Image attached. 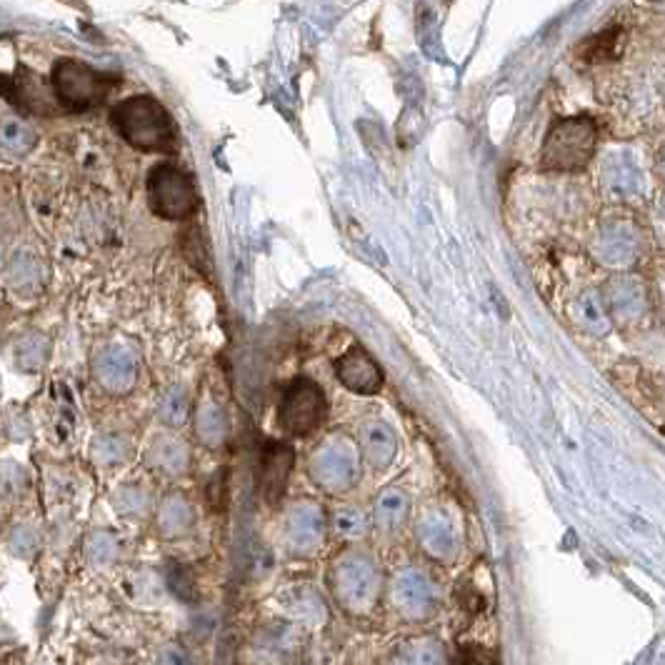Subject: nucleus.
Listing matches in <instances>:
<instances>
[{
  "instance_id": "nucleus-8",
  "label": "nucleus",
  "mask_w": 665,
  "mask_h": 665,
  "mask_svg": "<svg viewBox=\"0 0 665 665\" xmlns=\"http://www.w3.org/2000/svg\"><path fill=\"white\" fill-rule=\"evenodd\" d=\"M355 450L348 438L343 435H333V438L323 440L315 448L313 458H310V470H313L315 480L323 485H348L353 483L355 475Z\"/></svg>"
},
{
  "instance_id": "nucleus-19",
  "label": "nucleus",
  "mask_w": 665,
  "mask_h": 665,
  "mask_svg": "<svg viewBox=\"0 0 665 665\" xmlns=\"http://www.w3.org/2000/svg\"><path fill=\"white\" fill-rule=\"evenodd\" d=\"M188 410H190V403H188V395H185V390L173 388L165 393L163 400H160L158 415L165 425H170V428H180V425L188 420Z\"/></svg>"
},
{
  "instance_id": "nucleus-23",
  "label": "nucleus",
  "mask_w": 665,
  "mask_h": 665,
  "mask_svg": "<svg viewBox=\"0 0 665 665\" xmlns=\"http://www.w3.org/2000/svg\"><path fill=\"white\" fill-rule=\"evenodd\" d=\"M458 665H498V658H495L493 650L483 648L478 643H468L460 648Z\"/></svg>"
},
{
  "instance_id": "nucleus-25",
  "label": "nucleus",
  "mask_w": 665,
  "mask_h": 665,
  "mask_svg": "<svg viewBox=\"0 0 665 665\" xmlns=\"http://www.w3.org/2000/svg\"><path fill=\"white\" fill-rule=\"evenodd\" d=\"M108 548H110L108 535H95V538L90 540V555H93L95 560L105 558V553H108Z\"/></svg>"
},
{
  "instance_id": "nucleus-26",
  "label": "nucleus",
  "mask_w": 665,
  "mask_h": 665,
  "mask_svg": "<svg viewBox=\"0 0 665 665\" xmlns=\"http://www.w3.org/2000/svg\"><path fill=\"white\" fill-rule=\"evenodd\" d=\"M3 255H5V248H3V243H0V265H3Z\"/></svg>"
},
{
  "instance_id": "nucleus-13",
  "label": "nucleus",
  "mask_w": 665,
  "mask_h": 665,
  "mask_svg": "<svg viewBox=\"0 0 665 665\" xmlns=\"http://www.w3.org/2000/svg\"><path fill=\"white\" fill-rule=\"evenodd\" d=\"M360 445L365 458L378 468H385L395 455V435L383 420H370L360 428Z\"/></svg>"
},
{
  "instance_id": "nucleus-15",
  "label": "nucleus",
  "mask_w": 665,
  "mask_h": 665,
  "mask_svg": "<svg viewBox=\"0 0 665 665\" xmlns=\"http://www.w3.org/2000/svg\"><path fill=\"white\" fill-rule=\"evenodd\" d=\"M573 313L575 320L580 323V328L588 330L590 335L603 338V335L610 330V318L608 310H605L603 295L595 293V290H585V293L578 295V300H575L573 305Z\"/></svg>"
},
{
  "instance_id": "nucleus-1",
  "label": "nucleus",
  "mask_w": 665,
  "mask_h": 665,
  "mask_svg": "<svg viewBox=\"0 0 665 665\" xmlns=\"http://www.w3.org/2000/svg\"><path fill=\"white\" fill-rule=\"evenodd\" d=\"M115 130L125 143L145 153H170L175 150V128L170 113L150 95H133L110 113Z\"/></svg>"
},
{
  "instance_id": "nucleus-12",
  "label": "nucleus",
  "mask_w": 665,
  "mask_h": 665,
  "mask_svg": "<svg viewBox=\"0 0 665 665\" xmlns=\"http://www.w3.org/2000/svg\"><path fill=\"white\" fill-rule=\"evenodd\" d=\"M643 185V173L630 155H613L603 165V188L613 200L640 198Z\"/></svg>"
},
{
  "instance_id": "nucleus-17",
  "label": "nucleus",
  "mask_w": 665,
  "mask_h": 665,
  "mask_svg": "<svg viewBox=\"0 0 665 665\" xmlns=\"http://www.w3.org/2000/svg\"><path fill=\"white\" fill-rule=\"evenodd\" d=\"M225 430H228V423H225L223 410L213 403L200 405L198 418H195V433H198V438L203 440L205 445H218L223 443Z\"/></svg>"
},
{
  "instance_id": "nucleus-24",
  "label": "nucleus",
  "mask_w": 665,
  "mask_h": 665,
  "mask_svg": "<svg viewBox=\"0 0 665 665\" xmlns=\"http://www.w3.org/2000/svg\"><path fill=\"white\" fill-rule=\"evenodd\" d=\"M118 508L125 513L133 508H145V495L138 488H123L118 493Z\"/></svg>"
},
{
  "instance_id": "nucleus-20",
  "label": "nucleus",
  "mask_w": 665,
  "mask_h": 665,
  "mask_svg": "<svg viewBox=\"0 0 665 665\" xmlns=\"http://www.w3.org/2000/svg\"><path fill=\"white\" fill-rule=\"evenodd\" d=\"M45 350H48V340H45L43 333L25 335V338L18 343V350H15L18 368L38 370L45 360Z\"/></svg>"
},
{
  "instance_id": "nucleus-22",
  "label": "nucleus",
  "mask_w": 665,
  "mask_h": 665,
  "mask_svg": "<svg viewBox=\"0 0 665 665\" xmlns=\"http://www.w3.org/2000/svg\"><path fill=\"white\" fill-rule=\"evenodd\" d=\"M618 30H605V33L595 35L588 43V60H605L615 53L618 45Z\"/></svg>"
},
{
  "instance_id": "nucleus-10",
  "label": "nucleus",
  "mask_w": 665,
  "mask_h": 665,
  "mask_svg": "<svg viewBox=\"0 0 665 665\" xmlns=\"http://www.w3.org/2000/svg\"><path fill=\"white\" fill-rule=\"evenodd\" d=\"M335 375L348 390L360 395H370L383 385V373L378 363L363 348H350L348 353L335 360Z\"/></svg>"
},
{
  "instance_id": "nucleus-7",
  "label": "nucleus",
  "mask_w": 665,
  "mask_h": 665,
  "mask_svg": "<svg viewBox=\"0 0 665 665\" xmlns=\"http://www.w3.org/2000/svg\"><path fill=\"white\" fill-rule=\"evenodd\" d=\"M603 303L605 310H608L610 323H613V320H618V323L623 325L638 323L650 310V293L640 278L618 275V278H613L605 285Z\"/></svg>"
},
{
  "instance_id": "nucleus-3",
  "label": "nucleus",
  "mask_w": 665,
  "mask_h": 665,
  "mask_svg": "<svg viewBox=\"0 0 665 665\" xmlns=\"http://www.w3.org/2000/svg\"><path fill=\"white\" fill-rule=\"evenodd\" d=\"M50 80H53V93L55 98L60 100V105H63L65 110H75V113L90 110L103 103L115 85V78L98 73V70H93L90 65L73 58L58 60V63L53 65Z\"/></svg>"
},
{
  "instance_id": "nucleus-21",
  "label": "nucleus",
  "mask_w": 665,
  "mask_h": 665,
  "mask_svg": "<svg viewBox=\"0 0 665 665\" xmlns=\"http://www.w3.org/2000/svg\"><path fill=\"white\" fill-rule=\"evenodd\" d=\"M128 453L130 443L123 435H100L93 443V458L98 460V463H120V460L128 458Z\"/></svg>"
},
{
  "instance_id": "nucleus-16",
  "label": "nucleus",
  "mask_w": 665,
  "mask_h": 665,
  "mask_svg": "<svg viewBox=\"0 0 665 665\" xmlns=\"http://www.w3.org/2000/svg\"><path fill=\"white\" fill-rule=\"evenodd\" d=\"M8 283L15 290H35L43 283V265L33 253H18L8 265Z\"/></svg>"
},
{
  "instance_id": "nucleus-2",
  "label": "nucleus",
  "mask_w": 665,
  "mask_h": 665,
  "mask_svg": "<svg viewBox=\"0 0 665 665\" xmlns=\"http://www.w3.org/2000/svg\"><path fill=\"white\" fill-rule=\"evenodd\" d=\"M598 128L588 115L563 118L548 130L543 143V168L573 173L585 168L593 158Z\"/></svg>"
},
{
  "instance_id": "nucleus-6",
  "label": "nucleus",
  "mask_w": 665,
  "mask_h": 665,
  "mask_svg": "<svg viewBox=\"0 0 665 665\" xmlns=\"http://www.w3.org/2000/svg\"><path fill=\"white\" fill-rule=\"evenodd\" d=\"M593 255L598 263L625 268L640 255V233L630 220L608 218L600 223L593 238Z\"/></svg>"
},
{
  "instance_id": "nucleus-11",
  "label": "nucleus",
  "mask_w": 665,
  "mask_h": 665,
  "mask_svg": "<svg viewBox=\"0 0 665 665\" xmlns=\"http://www.w3.org/2000/svg\"><path fill=\"white\" fill-rule=\"evenodd\" d=\"M290 470H293V450L285 443H270L265 445L263 460H260V493H263L265 503L275 505L283 498L285 488H288Z\"/></svg>"
},
{
  "instance_id": "nucleus-4",
  "label": "nucleus",
  "mask_w": 665,
  "mask_h": 665,
  "mask_svg": "<svg viewBox=\"0 0 665 665\" xmlns=\"http://www.w3.org/2000/svg\"><path fill=\"white\" fill-rule=\"evenodd\" d=\"M148 203L155 215L165 220H183L198 205L188 175L175 165L160 163L148 175Z\"/></svg>"
},
{
  "instance_id": "nucleus-18",
  "label": "nucleus",
  "mask_w": 665,
  "mask_h": 665,
  "mask_svg": "<svg viewBox=\"0 0 665 665\" xmlns=\"http://www.w3.org/2000/svg\"><path fill=\"white\" fill-rule=\"evenodd\" d=\"M0 143L13 153H28L35 145V133L23 123V120L8 118L0 125Z\"/></svg>"
},
{
  "instance_id": "nucleus-14",
  "label": "nucleus",
  "mask_w": 665,
  "mask_h": 665,
  "mask_svg": "<svg viewBox=\"0 0 665 665\" xmlns=\"http://www.w3.org/2000/svg\"><path fill=\"white\" fill-rule=\"evenodd\" d=\"M148 463L163 473H183L188 465V445L173 435H158L148 448Z\"/></svg>"
},
{
  "instance_id": "nucleus-5",
  "label": "nucleus",
  "mask_w": 665,
  "mask_h": 665,
  "mask_svg": "<svg viewBox=\"0 0 665 665\" xmlns=\"http://www.w3.org/2000/svg\"><path fill=\"white\" fill-rule=\"evenodd\" d=\"M278 415L280 425H283L288 435H295V438L310 435L313 430L320 428V423L328 415V403H325L323 390L308 378L293 380V385L285 390Z\"/></svg>"
},
{
  "instance_id": "nucleus-9",
  "label": "nucleus",
  "mask_w": 665,
  "mask_h": 665,
  "mask_svg": "<svg viewBox=\"0 0 665 665\" xmlns=\"http://www.w3.org/2000/svg\"><path fill=\"white\" fill-rule=\"evenodd\" d=\"M93 375L103 390L113 395H123L128 393L130 388L135 385V375H138V368H135V358L120 345H105L93 360Z\"/></svg>"
}]
</instances>
